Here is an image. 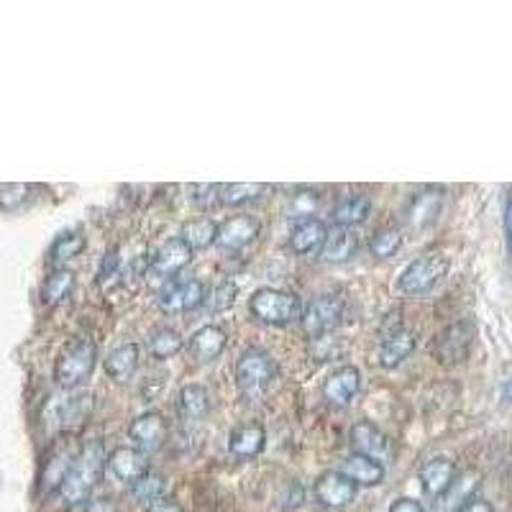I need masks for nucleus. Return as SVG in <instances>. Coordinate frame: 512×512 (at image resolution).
Here are the masks:
<instances>
[{"mask_svg":"<svg viewBox=\"0 0 512 512\" xmlns=\"http://www.w3.org/2000/svg\"><path fill=\"white\" fill-rule=\"evenodd\" d=\"M108 456H105V446L100 441H90L77 451V459L72 464L70 474L64 479L59 495H62L64 505L77 507L82 502H88L93 495V489L98 487L100 477L105 472Z\"/></svg>","mask_w":512,"mask_h":512,"instance_id":"1","label":"nucleus"},{"mask_svg":"<svg viewBox=\"0 0 512 512\" xmlns=\"http://www.w3.org/2000/svg\"><path fill=\"white\" fill-rule=\"evenodd\" d=\"M277 374H280V369H277L274 356L259 346H251V349L241 351V356L236 359L233 377H236V387H239L241 395L249 397V400H259L272 390Z\"/></svg>","mask_w":512,"mask_h":512,"instance_id":"2","label":"nucleus"},{"mask_svg":"<svg viewBox=\"0 0 512 512\" xmlns=\"http://www.w3.org/2000/svg\"><path fill=\"white\" fill-rule=\"evenodd\" d=\"M95 364H98V346L90 338H77L57 356L54 379L62 390H77L95 372Z\"/></svg>","mask_w":512,"mask_h":512,"instance_id":"3","label":"nucleus"},{"mask_svg":"<svg viewBox=\"0 0 512 512\" xmlns=\"http://www.w3.org/2000/svg\"><path fill=\"white\" fill-rule=\"evenodd\" d=\"M249 310L264 326H292L303 318V303L295 292L262 287L249 297Z\"/></svg>","mask_w":512,"mask_h":512,"instance_id":"4","label":"nucleus"},{"mask_svg":"<svg viewBox=\"0 0 512 512\" xmlns=\"http://www.w3.org/2000/svg\"><path fill=\"white\" fill-rule=\"evenodd\" d=\"M448 269H451V262L443 254H423L402 269L397 287H400L402 295H428V292L441 285Z\"/></svg>","mask_w":512,"mask_h":512,"instance_id":"5","label":"nucleus"},{"mask_svg":"<svg viewBox=\"0 0 512 512\" xmlns=\"http://www.w3.org/2000/svg\"><path fill=\"white\" fill-rule=\"evenodd\" d=\"M344 318V297L338 295V292H323V295L313 297L308 303V308L303 310V323L305 333L310 338H323L338 328Z\"/></svg>","mask_w":512,"mask_h":512,"instance_id":"6","label":"nucleus"},{"mask_svg":"<svg viewBox=\"0 0 512 512\" xmlns=\"http://www.w3.org/2000/svg\"><path fill=\"white\" fill-rule=\"evenodd\" d=\"M474 336H477V331H474V326L469 320L451 323V326L443 328L436 336V341H433V356H436L441 364H446V367L448 364H459V361H464L466 356H469V351H472Z\"/></svg>","mask_w":512,"mask_h":512,"instance_id":"7","label":"nucleus"},{"mask_svg":"<svg viewBox=\"0 0 512 512\" xmlns=\"http://www.w3.org/2000/svg\"><path fill=\"white\" fill-rule=\"evenodd\" d=\"M205 295L208 290L200 280H169L159 292V308L169 315L192 313V310L203 308Z\"/></svg>","mask_w":512,"mask_h":512,"instance_id":"8","label":"nucleus"},{"mask_svg":"<svg viewBox=\"0 0 512 512\" xmlns=\"http://www.w3.org/2000/svg\"><path fill=\"white\" fill-rule=\"evenodd\" d=\"M169 436V425L164 420L162 413H149L139 415L134 423L128 425V438H131V446L139 448L141 454H157L159 448H164Z\"/></svg>","mask_w":512,"mask_h":512,"instance_id":"9","label":"nucleus"},{"mask_svg":"<svg viewBox=\"0 0 512 512\" xmlns=\"http://www.w3.org/2000/svg\"><path fill=\"white\" fill-rule=\"evenodd\" d=\"M192 254H195V249L182 236L164 241L152 256V274L159 280H175L177 274L192 262Z\"/></svg>","mask_w":512,"mask_h":512,"instance_id":"10","label":"nucleus"},{"mask_svg":"<svg viewBox=\"0 0 512 512\" xmlns=\"http://www.w3.org/2000/svg\"><path fill=\"white\" fill-rule=\"evenodd\" d=\"M315 500L323 507L341 510L356 500V484L344 472H323L315 479Z\"/></svg>","mask_w":512,"mask_h":512,"instance_id":"11","label":"nucleus"},{"mask_svg":"<svg viewBox=\"0 0 512 512\" xmlns=\"http://www.w3.org/2000/svg\"><path fill=\"white\" fill-rule=\"evenodd\" d=\"M418 346V333L413 328L395 326L390 333H384L382 344L377 349V361L379 367L384 369H395L400 367L402 361L410 359V354Z\"/></svg>","mask_w":512,"mask_h":512,"instance_id":"12","label":"nucleus"},{"mask_svg":"<svg viewBox=\"0 0 512 512\" xmlns=\"http://www.w3.org/2000/svg\"><path fill=\"white\" fill-rule=\"evenodd\" d=\"M228 336L221 326H203L192 333L187 341V356L195 364H210L226 351Z\"/></svg>","mask_w":512,"mask_h":512,"instance_id":"13","label":"nucleus"},{"mask_svg":"<svg viewBox=\"0 0 512 512\" xmlns=\"http://www.w3.org/2000/svg\"><path fill=\"white\" fill-rule=\"evenodd\" d=\"M456 482V464L446 456H433L420 466V484L428 497H443Z\"/></svg>","mask_w":512,"mask_h":512,"instance_id":"14","label":"nucleus"},{"mask_svg":"<svg viewBox=\"0 0 512 512\" xmlns=\"http://www.w3.org/2000/svg\"><path fill=\"white\" fill-rule=\"evenodd\" d=\"M262 226L251 216H231L223 223H218V246L226 251H239L256 241Z\"/></svg>","mask_w":512,"mask_h":512,"instance_id":"15","label":"nucleus"},{"mask_svg":"<svg viewBox=\"0 0 512 512\" xmlns=\"http://www.w3.org/2000/svg\"><path fill=\"white\" fill-rule=\"evenodd\" d=\"M441 208H443V192L436 190V187H431V190H423L410 198L408 208H405V221H408L410 228L423 231V228L433 226V223L438 221Z\"/></svg>","mask_w":512,"mask_h":512,"instance_id":"16","label":"nucleus"},{"mask_svg":"<svg viewBox=\"0 0 512 512\" xmlns=\"http://www.w3.org/2000/svg\"><path fill=\"white\" fill-rule=\"evenodd\" d=\"M361 390V372L351 364L333 369L323 382V397L333 405H349Z\"/></svg>","mask_w":512,"mask_h":512,"instance_id":"17","label":"nucleus"},{"mask_svg":"<svg viewBox=\"0 0 512 512\" xmlns=\"http://www.w3.org/2000/svg\"><path fill=\"white\" fill-rule=\"evenodd\" d=\"M264 446H267V431L259 423L236 425L228 436V451L241 461L256 459L264 451Z\"/></svg>","mask_w":512,"mask_h":512,"instance_id":"18","label":"nucleus"},{"mask_svg":"<svg viewBox=\"0 0 512 512\" xmlns=\"http://www.w3.org/2000/svg\"><path fill=\"white\" fill-rule=\"evenodd\" d=\"M108 466L111 472L116 474L121 482L134 484L136 479L144 477L149 472V461H146V454H141L139 448L134 446H118L108 454Z\"/></svg>","mask_w":512,"mask_h":512,"instance_id":"19","label":"nucleus"},{"mask_svg":"<svg viewBox=\"0 0 512 512\" xmlns=\"http://www.w3.org/2000/svg\"><path fill=\"white\" fill-rule=\"evenodd\" d=\"M328 239V226L320 218H303L297 221L290 231V249L300 256H308L313 251L323 249Z\"/></svg>","mask_w":512,"mask_h":512,"instance_id":"20","label":"nucleus"},{"mask_svg":"<svg viewBox=\"0 0 512 512\" xmlns=\"http://www.w3.org/2000/svg\"><path fill=\"white\" fill-rule=\"evenodd\" d=\"M77 454L70 446H57L52 448V454L47 456V464H44V472H41V492L44 495H52V492H59L70 474L72 464H75Z\"/></svg>","mask_w":512,"mask_h":512,"instance_id":"21","label":"nucleus"},{"mask_svg":"<svg viewBox=\"0 0 512 512\" xmlns=\"http://www.w3.org/2000/svg\"><path fill=\"white\" fill-rule=\"evenodd\" d=\"M349 438H351V446H354V454L382 459V456L390 451V438L384 436L377 425L369 423V420H359V423L351 428Z\"/></svg>","mask_w":512,"mask_h":512,"instance_id":"22","label":"nucleus"},{"mask_svg":"<svg viewBox=\"0 0 512 512\" xmlns=\"http://www.w3.org/2000/svg\"><path fill=\"white\" fill-rule=\"evenodd\" d=\"M341 472L356 484V487H377V484L384 482V464L379 459H372V456L364 454H351L344 459V466Z\"/></svg>","mask_w":512,"mask_h":512,"instance_id":"23","label":"nucleus"},{"mask_svg":"<svg viewBox=\"0 0 512 512\" xmlns=\"http://www.w3.org/2000/svg\"><path fill=\"white\" fill-rule=\"evenodd\" d=\"M369 213H372V198L356 192V195H346V198L338 200V203L333 205L331 216L338 228H349L351 231V228L361 226V223L367 221Z\"/></svg>","mask_w":512,"mask_h":512,"instance_id":"24","label":"nucleus"},{"mask_svg":"<svg viewBox=\"0 0 512 512\" xmlns=\"http://www.w3.org/2000/svg\"><path fill=\"white\" fill-rule=\"evenodd\" d=\"M356 251H359V236L349 231V228H336L333 233H328L326 244L320 249V256L328 264H344L354 259Z\"/></svg>","mask_w":512,"mask_h":512,"instance_id":"25","label":"nucleus"},{"mask_svg":"<svg viewBox=\"0 0 512 512\" xmlns=\"http://www.w3.org/2000/svg\"><path fill=\"white\" fill-rule=\"evenodd\" d=\"M136 369H139V346L136 344L116 346L105 359V374L118 384L128 382L136 374Z\"/></svg>","mask_w":512,"mask_h":512,"instance_id":"26","label":"nucleus"},{"mask_svg":"<svg viewBox=\"0 0 512 512\" xmlns=\"http://www.w3.org/2000/svg\"><path fill=\"white\" fill-rule=\"evenodd\" d=\"M75 272L67 267H57L47 274V280L41 285V303L54 308V305L64 303L75 290Z\"/></svg>","mask_w":512,"mask_h":512,"instance_id":"27","label":"nucleus"},{"mask_svg":"<svg viewBox=\"0 0 512 512\" xmlns=\"http://www.w3.org/2000/svg\"><path fill=\"white\" fill-rule=\"evenodd\" d=\"M210 405H213V397L203 384H187L177 397V408L185 420H203L210 413Z\"/></svg>","mask_w":512,"mask_h":512,"instance_id":"28","label":"nucleus"},{"mask_svg":"<svg viewBox=\"0 0 512 512\" xmlns=\"http://www.w3.org/2000/svg\"><path fill=\"white\" fill-rule=\"evenodd\" d=\"M90 408H93V397L90 395L64 397L62 402L54 405V418H57L59 428H72V425H80L82 420L88 418Z\"/></svg>","mask_w":512,"mask_h":512,"instance_id":"29","label":"nucleus"},{"mask_svg":"<svg viewBox=\"0 0 512 512\" xmlns=\"http://www.w3.org/2000/svg\"><path fill=\"white\" fill-rule=\"evenodd\" d=\"M85 246H88V239L82 236V231L59 233L57 239L52 241V246H49V262H52L54 267H62L64 262H70V259L80 256L82 251H85Z\"/></svg>","mask_w":512,"mask_h":512,"instance_id":"30","label":"nucleus"},{"mask_svg":"<svg viewBox=\"0 0 512 512\" xmlns=\"http://www.w3.org/2000/svg\"><path fill=\"white\" fill-rule=\"evenodd\" d=\"M182 346H185L182 336L175 331V328H169V326L154 328L152 336H149V341H146V349H149V354L159 361L177 356L182 351Z\"/></svg>","mask_w":512,"mask_h":512,"instance_id":"31","label":"nucleus"},{"mask_svg":"<svg viewBox=\"0 0 512 512\" xmlns=\"http://www.w3.org/2000/svg\"><path fill=\"white\" fill-rule=\"evenodd\" d=\"M264 192H269V185H264V182H233V185L221 187V203L241 208V205L264 198Z\"/></svg>","mask_w":512,"mask_h":512,"instance_id":"32","label":"nucleus"},{"mask_svg":"<svg viewBox=\"0 0 512 512\" xmlns=\"http://www.w3.org/2000/svg\"><path fill=\"white\" fill-rule=\"evenodd\" d=\"M180 236L192 249H208V246L218 244V223L210 218H195L182 226Z\"/></svg>","mask_w":512,"mask_h":512,"instance_id":"33","label":"nucleus"},{"mask_svg":"<svg viewBox=\"0 0 512 512\" xmlns=\"http://www.w3.org/2000/svg\"><path fill=\"white\" fill-rule=\"evenodd\" d=\"M39 187L34 185H0V210L16 213V210L26 208L31 200L36 198Z\"/></svg>","mask_w":512,"mask_h":512,"instance_id":"34","label":"nucleus"},{"mask_svg":"<svg viewBox=\"0 0 512 512\" xmlns=\"http://www.w3.org/2000/svg\"><path fill=\"white\" fill-rule=\"evenodd\" d=\"M164 487H167V482H164V477L159 472H149L144 474L141 479H136L134 484H131V492H134V497L139 502H146V505H154L157 500H162L164 495Z\"/></svg>","mask_w":512,"mask_h":512,"instance_id":"35","label":"nucleus"},{"mask_svg":"<svg viewBox=\"0 0 512 512\" xmlns=\"http://www.w3.org/2000/svg\"><path fill=\"white\" fill-rule=\"evenodd\" d=\"M236 295H239V287H236V282L223 280V282H218L216 287H210L208 295H205L203 308L208 310V313H223V310L233 308V303H236Z\"/></svg>","mask_w":512,"mask_h":512,"instance_id":"36","label":"nucleus"},{"mask_svg":"<svg viewBox=\"0 0 512 512\" xmlns=\"http://www.w3.org/2000/svg\"><path fill=\"white\" fill-rule=\"evenodd\" d=\"M369 246H372V254L377 256V259H390V256H395L397 251H400L402 231L395 226L379 228V231L372 236V244Z\"/></svg>","mask_w":512,"mask_h":512,"instance_id":"37","label":"nucleus"},{"mask_svg":"<svg viewBox=\"0 0 512 512\" xmlns=\"http://www.w3.org/2000/svg\"><path fill=\"white\" fill-rule=\"evenodd\" d=\"M303 502H305L303 484L297 482V479H290V482H287L280 492L282 510H297V507L303 505Z\"/></svg>","mask_w":512,"mask_h":512,"instance_id":"38","label":"nucleus"},{"mask_svg":"<svg viewBox=\"0 0 512 512\" xmlns=\"http://www.w3.org/2000/svg\"><path fill=\"white\" fill-rule=\"evenodd\" d=\"M318 208V192H297L292 198V213L295 218H313V210Z\"/></svg>","mask_w":512,"mask_h":512,"instance_id":"39","label":"nucleus"},{"mask_svg":"<svg viewBox=\"0 0 512 512\" xmlns=\"http://www.w3.org/2000/svg\"><path fill=\"white\" fill-rule=\"evenodd\" d=\"M118 264H121V256H118V249H111L108 254L103 256V262H100L98 269V282L103 285L105 280H111L118 274Z\"/></svg>","mask_w":512,"mask_h":512,"instance_id":"40","label":"nucleus"},{"mask_svg":"<svg viewBox=\"0 0 512 512\" xmlns=\"http://www.w3.org/2000/svg\"><path fill=\"white\" fill-rule=\"evenodd\" d=\"M390 512H425V510L418 500H413V497H400V500L392 502Z\"/></svg>","mask_w":512,"mask_h":512,"instance_id":"41","label":"nucleus"},{"mask_svg":"<svg viewBox=\"0 0 512 512\" xmlns=\"http://www.w3.org/2000/svg\"><path fill=\"white\" fill-rule=\"evenodd\" d=\"M456 512H495V507L489 505L487 500H479V497H474V500H466Z\"/></svg>","mask_w":512,"mask_h":512,"instance_id":"42","label":"nucleus"},{"mask_svg":"<svg viewBox=\"0 0 512 512\" xmlns=\"http://www.w3.org/2000/svg\"><path fill=\"white\" fill-rule=\"evenodd\" d=\"M502 223H505L507 251H510V256H512V195L507 198V203H505V218H502Z\"/></svg>","mask_w":512,"mask_h":512,"instance_id":"43","label":"nucleus"},{"mask_svg":"<svg viewBox=\"0 0 512 512\" xmlns=\"http://www.w3.org/2000/svg\"><path fill=\"white\" fill-rule=\"evenodd\" d=\"M146 512H185L182 510V505L180 502H175V500H157L154 502V505H149V510Z\"/></svg>","mask_w":512,"mask_h":512,"instance_id":"44","label":"nucleus"},{"mask_svg":"<svg viewBox=\"0 0 512 512\" xmlns=\"http://www.w3.org/2000/svg\"><path fill=\"white\" fill-rule=\"evenodd\" d=\"M82 512H116V507H113V500H108V497H100V500H93L88 507Z\"/></svg>","mask_w":512,"mask_h":512,"instance_id":"45","label":"nucleus"},{"mask_svg":"<svg viewBox=\"0 0 512 512\" xmlns=\"http://www.w3.org/2000/svg\"><path fill=\"white\" fill-rule=\"evenodd\" d=\"M502 397H505L507 402H512V377L502 384Z\"/></svg>","mask_w":512,"mask_h":512,"instance_id":"46","label":"nucleus"}]
</instances>
